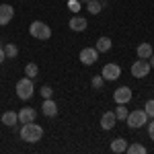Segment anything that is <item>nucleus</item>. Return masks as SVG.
I'll return each mask as SVG.
<instances>
[{
    "label": "nucleus",
    "instance_id": "obj_20",
    "mask_svg": "<svg viewBox=\"0 0 154 154\" xmlns=\"http://www.w3.org/2000/svg\"><path fill=\"white\" fill-rule=\"evenodd\" d=\"M4 54H6V58H17L19 56V48L14 43H6L4 45Z\"/></svg>",
    "mask_w": 154,
    "mask_h": 154
},
{
    "label": "nucleus",
    "instance_id": "obj_23",
    "mask_svg": "<svg viewBox=\"0 0 154 154\" xmlns=\"http://www.w3.org/2000/svg\"><path fill=\"white\" fill-rule=\"evenodd\" d=\"M51 95H54V88H51L49 84L41 86V97H43V99H51Z\"/></svg>",
    "mask_w": 154,
    "mask_h": 154
},
{
    "label": "nucleus",
    "instance_id": "obj_28",
    "mask_svg": "<svg viewBox=\"0 0 154 154\" xmlns=\"http://www.w3.org/2000/svg\"><path fill=\"white\" fill-rule=\"evenodd\" d=\"M4 60H6V54H4V48H2V45H0V64H2V62H4Z\"/></svg>",
    "mask_w": 154,
    "mask_h": 154
},
{
    "label": "nucleus",
    "instance_id": "obj_14",
    "mask_svg": "<svg viewBox=\"0 0 154 154\" xmlns=\"http://www.w3.org/2000/svg\"><path fill=\"white\" fill-rule=\"evenodd\" d=\"M17 121H19V115H17L14 111H6V113L2 115V123H4V125H8V128L17 125Z\"/></svg>",
    "mask_w": 154,
    "mask_h": 154
},
{
    "label": "nucleus",
    "instance_id": "obj_5",
    "mask_svg": "<svg viewBox=\"0 0 154 154\" xmlns=\"http://www.w3.org/2000/svg\"><path fill=\"white\" fill-rule=\"evenodd\" d=\"M152 70L150 68V62L148 60H138V62H134L131 64V74L136 76V78H144V76H148V72Z\"/></svg>",
    "mask_w": 154,
    "mask_h": 154
},
{
    "label": "nucleus",
    "instance_id": "obj_18",
    "mask_svg": "<svg viewBox=\"0 0 154 154\" xmlns=\"http://www.w3.org/2000/svg\"><path fill=\"white\" fill-rule=\"evenodd\" d=\"M125 152L128 154H146V148H144L142 144H128Z\"/></svg>",
    "mask_w": 154,
    "mask_h": 154
},
{
    "label": "nucleus",
    "instance_id": "obj_17",
    "mask_svg": "<svg viewBox=\"0 0 154 154\" xmlns=\"http://www.w3.org/2000/svg\"><path fill=\"white\" fill-rule=\"evenodd\" d=\"M111 49V39L109 37H99L97 39V51L103 54V51H109Z\"/></svg>",
    "mask_w": 154,
    "mask_h": 154
},
{
    "label": "nucleus",
    "instance_id": "obj_21",
    "mask_svg": "<svg viewBox=\"0 0 154 154\" xmlns=\"http://www.w3.org/2000/svg\"><path fill=\"white\" fill-rule=\"evenodd\" d=\"M25 74H27V78H35L37 74H39L37 64H27V66H25Z\"/></svg>",
    "mask_w": 154,
    "mask_h": 154
},
{
    "label": "nucleus",
    "instance_id": "obj_6",
    "mask_svg": "<svg viewBox=\"0 0 154 154\" xmlns=\"http://www.w3.org/2000/svg\"><path fill=\"white\" fill-rule=\"evenodd\" d=\"M113 99H115V103L117 105H128L131 101V88L130 86H121V88H115V93H113Z\"/></svg>",
    "mask_w": 154,
    "mask_h": 154
},
{
    "label": "nucleus",
    "instance_id": "obj_27",
    "mask_svg": "<svg viewBox=\"0 0 154 154\" xmlns=\"http://www.w3.org/2000/svg\"><path fill=\"white\" fill-rule=\"evenodd\" d=\"M148 134H150V138L154 140V121H150V125H148Z\"/></svg>",
    "mask_w": 154,
    "mask_h": 154
},
{
    "label": "nucleus",
    "instance_id": "obj_9",
    "mask_svg": "<svg viewBox=\"0 0 154 154\" xmlns=\"http://www.w3.org/2000/svg\"><path fill=\"white\" fill-rule=\"evenodd\" d=\"M12 17H14V8L11 4H0V25L2 27L8 25L12 21Z\"/></svg>",
    "mask_w": 154,
    "mask_h": 154
},
{
    "label": "nucleus",
    "instance_id": "obj_12",
    "mask_svg": "<svg viewBox=\"0 0 154 154\" xmlns=\"http://www.w3.org/2000/svg\"><path fill=\"white\" fill-rule=\"evenodd\" d=\"M115 123H117V117H115L113 111H107L105 115L101 117V128H103V130H113Z\"/></svg>",
    "mask_w": 154,
    "mask_h": 154
},
{
    "label": "nucleus",
    "instance_id": "obj_26",
    "mask_svg": "<svg viewBox=\"0 0 154 154\" xmlns=\"http://www.w3.org/2000/svg\"><path fill=\"white\" fill-rule=\"evenodd\" d=\"M103 82H105L103 76H95L93 78V88H103Z\"/></svg>",
    "mask_w": 154,
    "mask_h": 154
},
{
    "label": "nucleus",
    "instance_id": "obj_1",
    "mask_svg": "<svg viewBox=\"0 0 154 154\" xmlns=\"http://www.w3.org/2000/svg\"><path fill=\"white\" fill-rule=\"evenodd\" d=\"M19 136L23 138L25 142L35 144V142H39V140L43 138V128L37 125V123H33V121H29V123H23V128H21V131H19Z\"/></svg>",
    "mask_w": 154,
    "mask_h": 154
},
{
    "label": "nucleus",
    "instance_id": "obj_24",
    "mask_svg": "<svg viewBox=\"0 0 154 154\" xmlns=\"http://www.w3.org/2000/svg\"><path fill=\"white\" fill-rule=\"evenodd\" d=\"M144 111H146V115H148V117H154V99H150V101L146 103Z\"/></svg>",
    "mask_w": 154,
    "mask_h": 154
},
{
    "label": "nucleus",
    "instance_id": "obj_10",
    "mask_svg": "<svg viewBox=\"0 0 154 154\" xmlns=\"http://www.w3.org/2000/svg\"><path fill=\"white\" fill-rule=\"evenodd\" d=\"M17 115H19V121H21V123H29V121H35L37 111L33 109V107H23Z\"/></svg>",
    "mask_w": 154,
    "mask_h": 154
},
{
    "label": "nucleus",
    "instance_id": "obj_4",
    "mask_svg": "<svg viewBox=\"0 0 154 154\" xmlns=\"http://www.w3.org/2000/svg\"><path fill=\"white\" fill-rule=\"evenodd\" d=\"M125 121H128V125H130L131 130H138V128L146 125L148 115H146V111H144V109H138V111H131V113H128Z\"/></svg>",
    "mask_w": 154,
    "mask_h": 154
},
{
    "label": "nucleus",
    "instance_id": "obj_22",
    "mask_svg": "<svg viewBox=\"0 0 154 154\" xmlns=\"http://www.w3.org/2000/svg\"><path fill=\"white\" fill-rule=\"evenodd\" d=\"M128 113H130V111H128V107H125V105H119L117 111H115V117H117L119 121H123V119L128 117Z\"/></svg>",
    "mask_w": 154,
    "mask_h": 154
},
{
    "label": "nucleus",
    "instance_id": "obj_19",
    "mask_svg": "<svg viewBox=\"0 0 154 154\" xmlns=\"http://www.w3.org/2000/svg\"><path fill=\"white\" fill-rule=\"evenodd\" d=\"M86 8H88L91 14H99L103 6H101V2H99V0H91V2H86Z\"/></svg>",
    "mask_w": 154,
    "mask_h": 154
},
{
    "label": "nucleus",
    "instance_id": "obj_11",
    "mask_svg": "<svg viewBox=\"0 0 154 154\" xmlns=\"http://www.w3.org/2000/svg\"><path fill=\"white\" fill-rule=\"evenodd\" d=\"M41 111H43V115H45V117H56V115H58V105H56L51 99H43Z\"/></svg>",
    "mask_w": 154,
    "mask_h": 154
},
{
    "label": "nucleus",
    "instance_id": "obj_3",
    "mask_svg": "<svg viewBox=\"0 0 154 154\" xmlns=\"http://www.w3.org/2000/svg\"><path fill=\"white\" fill-rule=\"evenodd\" d=\"M29 33L35 37V39L45 41V39H49V37H51V29H49L43 21H33V23H31V27H29Z\"/></svg>",
    "mask_w": 154,
    "mask_h": 154
},
{
    "label": "nucleus",
    "instance_id": "obj_2",
    "mask_svg": "<svg viewBox=\"0 0 154 154\" xmlns=\"http://www.w3.org/2000/svg\"><path fill=\"white\" fill-rule=\"evenodd\" d=\"M33 78H21L19 82H17V97L19 99H23V101H29L31 97H33Z\"/></svg>",
    "mask_w": 154,
    "mask_h": 154
},
{
    "label": "nucleus",
    "instance_id": "obj_13",
    "mask_svg": "<svg viewBox=\"0 0 154 154\" xmlns=\"http://www.w3.org/2000/svg\"><path fill=\"white\" fill-rule=\"evenodd\" d=\"M68 27H70L72 31H84V29L88 27V23H86L84 17H78V14H76V17H72V19H70Z\"/></svg>",
    "mask_w": 154,
    "mask_h": 154
},
{
    "label": "nucleus",
    "instance_id": "obj_15",
    "mask_svg": "<svg viewBox=\"0 0 154 154\" xmlns=\"http://www.w3.org/2000/svg\"><path fill=\"white\" fill-rule=\"evenodd\" d=\"M154 51H152V45H150V43H140V45H138V56L142 60H148Z\"/></svg>",
    "mask_w": 154,
    "mask_h": 154
},
{
    "label": "nucleus",
    "instance_id": "obj_16",
    "mask_svg": "<svg viewBox=\"0 0 154 154\" xmlns=\"http://www.w3.org/2000/svg\"><path fill=\"white\" fill-rule=\"evenodd\" d=\"M125 148H128V142H125L123 138H117V140H113V142H111V150H113L115 154L125 152Z\"/></svg>",
    "mask_w": 154,
    "mask_h": 154
},
{
    "label": "nucleus",
    "instance_id": "obj_25",
    "mask_svg": "<svg viewBox=\"0 0 154 154\" xmlns=\"http://www.w3.org/2000/svg\"><path fill=\"white\" fill-rule=\"evenodd\" d=\"M68 8H70L72 12H78L80 11V0H70V2H68Z\"/></svg>",
    "mask_w": 154,
    "mask_h": 154
},
{
    "label": "nucleus",
    "instance_id": "obj_8",
    "mask_svg": "<svg viewBox=\"0 0 154 154\" xmlns=\"http://www.w3.org/2000/svg\"><path fill=\"white\" fill-rule=\"evenodd\" d=\"M101 76H103L105 80H117L119 76H121V68H119L117 64H105Z\"/></svg>",
    "mask_w": 154,
    "mask_h": 154
},
{
    "label": "nucleus",
    "instance_id": "obj_30",
    "mask_svg": "<svg viewBox=\"0 0 154 154\" xmlns=\"http://www.w3.org/2000/svg\"><path fill=\"white\" fill-rule=\"evenodd\" d=\"M80 2H91V0H80Z\"/></svg>",
    "mask_w": 154,
    "mask_h": 154
},
{
    "label": "nucleus",
    "instance_id": "obj_7",
    "mask_svg": "<svg viewBox=\"0 0 154 154\" xmlns=\"http://www.w3.org/2000/svg\"><path fill=\"white\" fill-rule=\"evenodd\" d=\"M97 60H99V51L97 48H84L80 51V62H82L84 66H93Z\"/></svg>",
    "mask_w": 154,
    "mask_h": 154
},
{
    "label": "nucleus",
    "instance_id": "obj_29",
    "mask_svg": "<svg viewBox=\"0 0 154 154\" xmlns=\"http://www.w3.org/2000/svg\"><path fill=\"white\" fill-rule=\"evenodd\" d=\"M150 68H152V70H154V54H152V56H150Z\"/></svg>",
    "mask_w": 154,
    "mask_h": 154
}]
</instances>
